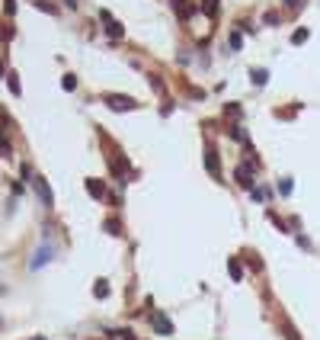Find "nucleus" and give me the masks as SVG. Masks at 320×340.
Returning a JSON list of instances; mask_svg holds the SVG:
<instances>
[{
    "instance_id": "1",
    "label": "nucleus",
    "mask_w": 320,
    "mask_h": 340,
    "mask_svg": "<svg viewBox=\"0 0 320 340\" xmlns=\"http://www.w3.org/2000/svg\"><path fill=\"white\" fill-rule=\"evenodd\" d=\"M103 103L109 106V110H115V113H132V110H138L135 97H125V93H106Z\"/></svg>"
},
{
    "instance_id": "2",
    "label": "nucleus",
    "mask_w": 320,
    "mask_h": 340,
    "mask_svg": "<svg viewBox=\"0 0 320 340\" xmlns=\"http://www.w3.org/2000/svg\"><path fill=\"white\" fill-rule=\"evenodd\" d=\"M253 170H256V164H240L234 170V180H237V186H243V189H253Z\"/></svg>"
},
{
    "instance_id": "3",
    "label": "nucleus",
    "mask_w": 320,
    "mask_h": 340,
    "mask_svg": "<svg viewBox=\"0 0 320 340\" xmlns=\"http://www.w3.org/2000/svg\"><path fill=\"white\" fill-rule=\"evenodd\" d=\"M99 19L106 23V32H109L112 39H122V36H125V29H122V23H119V19H115V16H112L109 10H99Z\"/></svg>"
},
{
    "instance_id": "4",
    "label": "nucleus",
    "mask_w": 320,
    "mask_h": 340,
    "mask_svg": "<svg viewBox=\"0 0 320 340\" xmlns=\"http://www.w3.org/2000/svg\"><path fill=\"white\" fill-rule=\"evenodd\" d=\"M151 324H154V331H157L160 337H170V334H173V321H170L163 311H154V315H151Z\"/></svg>"
},
{
    "instance_id": "5",
    "label": "nucleus",
    "mask_w": 320,
    "mask_h": 340,
    "mask_svg": "<svg viewBox=\"0 0 320 340\" xmlns=\"http://www.w3.org/2000/svg\"><path fill=\"white\" fill-rule=\"evenodd\" d=\"M32 189L39 193V199H42V206H54V196H51V189H48V183L42 180V176H32Z\"/></svg>"
},
{
    "instance_id": "6",
    "label": "nucleus",
    "mask_w": 320,
    "mask_h": 340,
    "mask_svg": "<svg viewBox=\"0 0 320 340\" xmlns=\"http://www.w3.org/2000/svg\"><path fill=\"white\" fill-rule=\"evenodd\" d=\"M205 167H208V173H212L215 180H221V158H218L215 148H205Z\"/></svg>"
},
{
    "instance_id": "7",
    "label": "nucleus",
    "mask_w": 320,
    "mask_h": 340,
    "mask_svg": "<svg viewBox=\"0 0 320 340\" xmlns=\"http://www.w3.org/2000/svg\"><path fill=\"white\" fill-rule=\"evenodd\" d=\"M87 193L93 196V199H106V186H103V180H96V176H90V180H87Z\"/></svg>"
},
{
    "instance_id": "8",
    "label": "nucleus",
    "mask_w": 320,
    "mask_h": 340,
    "mask_svg": "<svg viewBox=\"0 0 320 340\" xmlns=\"http://www.w3.org/2000/svg\"><path fill=\"white\" fill-rule=\"evenodd\" d=\"M228 276L234 283H243V263H240V257H230V260H228Z\"/></svg>"
},
{
    "instance_id": "9",
    "label": "nucleus",
    "mask_w": 320,
    "mask_h": 340,
    "mask_svg": "<svg viewBox=\"0 0 320 340\" xmlns=\"http://www.w3.org/2000/svg\"><path fill=\"white\" fill-rule=\"evenodd\" d=\"M106 231H109L112 237H122V234H125V231H122V222L115 219V215H112V219H106Z\"/></svg>"
},
{
    "instance_id": "10",
    "label": "nucleus",
    "mask_w": 320,
    "mask_h": 340,
    "mask_svg": "<svg viewBox=\"0 0 320 340\" xmlns=\"http://www.w3.org/2000/svg\"><path fill=\"white\" fill-rule=\"evenodd\" d=\"M173 6H176V16H180V19H189V16H192V6H189L186 0H173Z\"/></svg>"
},
{
    "instance_id": "11",
    "label": "nucleus",
    "mask_w": 320,
    "mask_h": 340,
    "mask_svg": "<svg viewBox=\"0 0 320 340\" xmlns=\"http://www.w3.org/2000/svg\"><path fill=\"white\" fill-rule=\"evenodd\" d=\"M48 254H51V250H48V247H42V250H39V254H36V260H32V270H39V267H45V263H48V260H51V257H48Z\"/></svg>"
},
{
    "instance_id": "12",
    "label": "nucleus",
    "mask_w": 320,
    "mask_h": 340,
    "mask_svg": "<svg viewBox=\"0 0 320 340\" xmlns=\"http://www.w3.org/2000/svg\"><path fill=\"white\" fill-rule=\"evenodd\" d=\"M250 77H253V84H256V87H266L269 71H260V67H253V71H250Z\"/></svg>"
},
{
    "instance_id": "13",
    "label": "nucleus",
    "mask_w": 320,
    "mask_h": 340,
    "mask_svg": "<svg viewBox=\"0 0 320 340\" xmlns=\"http://www.w3.org/2000/svg\"><path fill=\"white\" fill-rule=\"evenodd\" d=\"M93 295H96V298H106V295H109V283H106V280H96V285H93Z\"/></svg>"
},
{
    "instance_id": "14",
    "label": "nucleus",
    "mask_w": 320,
    "mask_h": 340,
    "mask_svg": "<svg viewBox=\"0 0 320 340\" xmlns=\"http://www.w3.org/2000/svg\"><path fill=\"white\" fill-rule=\"evenodd\" d=\"M6 87H10V93H13V97H19V93H23V90H19V80H16V74H6Z\"/></svg>"
},
{
    "instance_id": "15",
    "label": "nucleus",
    "mask_w": 320,
    "mask_h": 340,
    "mask_svg": "<svg viewBox=\"0 0 320 340\" xmlns=\"http://www.w3.org/2000/svg\"><path fill=\"white\" fill-rule=\"evenodd\" d=\"M250 196H253L256 202H269V189H260V186H253V189H250Z\"/></svg>"
},
{
    "instance_id": "16",
    "label": "nucleus",
    "mask_w": 320,
    "mask_h": 340,
    "mask_svg": "<svg viewBox=\"0 0 320 340\" xmlns=\"http://www.w3.org/2000/svg\"><path fill=\"white\" fill-rule=\"evenodd\" d=\"M0 154H3V158H10V138H6L3 128H0Z\"/></svg>"
},
{
    "instance_id": "17",
    "label": "nucleus",
    "mask_w": 320,
    "mask_h": 340,
    "mask_svg": "<svg viewBox=\"0 0 320 340\" xmlns=\"http://www.w3.org/2000/svg\"><path fill=\"white\" fill-rule=\"evenodd\" d=\"M291 189H295V183H291V176H285V180L278 183V193H282V196H291Z\"/></svg>"
},
{
    "instance_id": "18",
    "label": "nucleus",
    "mask_w": 320,
    "mask_h": 340,
    "mask_svg": "<svg viewBox=\"0 0 320 340\" xmlns=\"http://www.w3.org/2000/svg\"><path fill=\"white\" fill-rule=\"evenodd\" d=\"M308 36H311L308 29H295V36H291V42H295V45H304V42H308Z\"/></svg>"
},
{
    "instance_id": "19",
    "label": "nucleus",
    "mask_w": 320,
    "mask_h": 340,
    "mask_svg": "<svg viewBox=\"0 0 320 340\" xmlns=\"http://www.w3.org/2000/svg\"><path fill=\"white\" fill-rule=\"evenodd\" d=\"M202 10H205L208 16H218V0H202Z\"/></svg>"
},
{
    "instance_id": "20",
    "label": "nucleus",
    "mask_w": 320,
    "mask_h": 340,
    "mask_svg": "<svg viewBox=\"0 0 320 340\" xmlns=\"http://www.w3.org/2000/svg\"><path fill=\"white\" fill-rule=\"evenodd\" d=\"M61 87H64V90H74V87H77V77H74V74H64V80H61Z\"/></svg>"
},
{
    "instance_id": "21",
    "label": "nucleus",
    "mask_w": 320,
    "mask_h": 340,
    "mask_svg": "<svg viewBox=\"0 0 320 340\" xmlns=\"http://www.w3.org/2000/svg\"><path fill=\"white\" fill-rule=\"evenodd\" d=\"M240 45H243V36L240 32H230V49H240Z\"/></svg>"
},
{
    "instance_id": "22",
    "label": "nucleus",
    "mask_w": 320,
    "mask_h": 340,
    "mask_svg": "<svg viewBox=\"0 0 320 340\" xmlns=\"http://www.w3.org/2000/svg\"><path fill=\"white\" fill-rule=\"evenodd\" d=\"M304 0H285V10H301Z\"/></svg>"
},
{
    "instance_id": "23",
    "label": "nucleus",
    "mask_w": 320,
    "mask_h": 340,
    "mask_svg": "<svg viewBox=\"0 0 320 340\" xmlns=\"http://www.w3.org/2000/svg\"><path fill=\"white\" fill-rule=\"evenodd\" d=\"M36 6H39V10H45V13H58L51 3H45V0H36Z\"/></svg>"
},
{
    "instance_id": "24",
    "label": "nucleus",
    "mask_w": 320,
    "mask_h": 340,
    "mask_svg": "<svg viewBox=\"0 0 320 340\" xmlns=\"http://www.w3.org/2000/svg\"><path fill=\"white\" fill-rule=\"evenodd\" d=\"M285 340H298V331L291 324H285Z\"/></svg>"
},
{
    "instance_id": "25",
    "label": "nucleus",
    "mask_w": 320,
    "mask_h": 340,
    "mask_svg": "<svg viewBox=\"0 0 320 340\" xmlns=\"http://www.w3.org/2000/svg\"><path fill=\"white\" fill-rule=\"evenodd\" d=\"M3 10H6V13L13 16V13H16V3H13V0H6V3H3Z\"/></svg>"
},
{
    "instance_id": "26",
    "label": "nucleus",
    "mask_w": 320,
    "mask_h": 340,
    "mask_svg": "<svg viewBox=\"0 0 320 340\" xmlns=\"http://www.w3.org/2000/svg\"><path fill=\"white\" fill-rule=\"evenodd\" d=\"M115 334H119L122 340H135V334H132V331H115Z\"/></svg>"
},
{
    "instance_id": "27",
    "label": "nucleus",
    "mask_w": 320,
    "mask_h": 340,
    "mask_svg": "<svg viewBox=\"0 0 320 340\" xmlns=\"http://www.w3.org/2000/svg\"><path fill=\"white\" fill-rule=\"evenodd\" d=\"M3 74H6V71H3V64H0V77H3Z\"/></svg>"
},
{
    "instance_id": "28",
    "label": "nucleus",
    "mask_w": 320,
    "mask_h": 340,
    "mask_svg": "<svg viewBox=\"0 0 320 340\" xmlns=\"http://www.w3.org/2000/svg\"><path fill=\"white\" fill-rule=\"evenodd\" d=\"M36 340H45V337H36Z\"/></svg>"
}]
</instances>
